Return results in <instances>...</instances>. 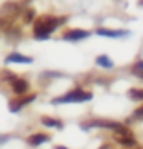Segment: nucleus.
<instances>
[{
    "label": "nucleus",
    "instance_id": "f257e3e1",
    "mask_svg": "<svg viewBox=\"0 0 143 149\" xmlns=\"http://www.w3.org/2000/svg\"><path fill=\"white\" fill-rule=\"evenodd\" d=\"M62 22H66V17H53V15H42L33 22V37L35 39H48Z\"/></svg>",
    "mask_w": 143,
    "mask_h": 149
},
{
    "label": "nucleus",
    "instance_id": "f03ea898",
    "mask_svg": "<svg viewBox=\"0 0 143 149\" xmlns=\"http://www.w3.org/2000/svg\"><path fill=\"white\" fill-rule=\"evenodd\" d=\"M92 127L108 129L117 136H132V133H130V129L127 125H123L119 122H112V120H92V122H83L81 123V129H92Z\"/></svg>",
    "mask_w": 143,
    "mask_h": 149
},
{
    "label": "nucleus",
    "instance_id": "7ed1b4c3",
    "mask_svg": "<svg viewBox=\"0 0 143 149\" xmlns=\"http://www.w3.org/2000/svg\"><path fill=\"white\" fill-rule=\"evenodd\" d=\"M22 13L20 11V6L17 2H4L0 6V30L4 31H9L11 26L15 24V20L19 19V15Z\"/></svg>",
    "mask_w": 143,
    "mask_h": 149
},
{
    "label": "nucleus",
    "instance_id": "20e7f679",
    "mask_svg": "<svg viewBox=\"0 0 143 149\" xmlns=\"http://www.w3.org/2000/svg\"><path fill=\"white\" fill-rule=\"evenodd\" d=\"M92 100V92L83 88H73L70 92H66L64 96H59V98L51 100V105H64V103H84Z\"/></svg>",
    "mask_w": 143,
    "mask_h": 149
},
{
    "label": "nucleus",
    "instance_id": "39448f33",
    "mask_svg": "<svg viewBox=\"0 0 143 149\" xmlns=\"http://www.w3.org/2000/svg\"><path fill=\"white\" fill-rule=\"evenodd\" d=\"M33 100H37V94H30V96H19V98H15V100H11V101H9L8 109H9L11 112H19L22 107L30 105V103H31Z\"/></svg>",
    "mask_w": 143,
    "mask_h": 149
},
{
    "label": "nucleus",
    "instance_id": "423d86ee",
    "mask_svg": "<svg viewBox=\"0 0 143 149\" xmlns=\"http://www.w3.org/2000/svg\"><path fill=\"white\" fill-rule=\"evenodd\" d=\"M9 87L13 90V94L24 96V94H28V90H30V83H28L26 79H22V77H15L13 81L9 83Z\"/></svg>",
    "mask_w": 143,
    "mask_h": 149
},
{
    "label": "nucleus",
    "instance_id": "0eeeda50",
    "mask_svg": "<svg viewBox=\"0 0 143 149\" xmlns=\"http://www.w3.org/2000/svg\"><path fill=\"white\" fill-rule=\"evenodd\" d=\"M90 33L86 30H66L62 33V39L64 41H70V42H77V41H83V39H86Z\"/></svg>",
    "mask_w": 143,
    "mask_h": 149
},
{
    "label": "nucleus",
    "instance_id": "6e6552de",
    "mask_svg": "<svg viewBox=\"0 0 143 149\" xmlns=\"http://www.w3.org/2000/svg\"><path fill=\"white\" fill-rule=\"evenodd\" d=\"M50 140V136L48 134H44V133H35V134H31V136H28V146H31V147H39V146H42L44 142H48Z\"/></svg>",
    "mask_w": 143,
    "mask_h": 149
},
{
    "label": "nucleus",
    "instance_id": "1a4fd4ad",
    "mask_svg": "<svg viewBox=\"0 0 143 149\" xmlns=\"http://www.w3.org/2000/svg\"><path fill=\"white\" fill-rule=\"evenodd\" d=\"M6 63H22V65H30V63H33V59L28 57V55L19 54V52H13V54H9L6 57Z\"/></svg>",
    "mask_w": 143,
    "mask_h": 149
},
{
    "label": "nucleus",
    "instance_id": "9d476101",
    "mask_svg": "<svg viewBox=\"0 0 143 149\" xmlns=\"http://www.w3.org/2000/svg\"><path fill=\"white\" fill-rule=\"evenodd\" d=\"M97 35H103V37H125L127 31H119V30H106V28H97L95 30Z\"/></svg>",
    "mask_w": 143,
    "mask_h": 149
},
{
    "label": "nucleus",
    "instance_id": "9b49d317",
    "mask_svg": "<svg viewBox=\"0 0 143 149\" xmlns=\"http://www.w3.org/2000/svg\"><path fill=\"white\" fill-rule=\"evenodd\" d=\"M116 142L121 147H136L138 146V142H136L134 136H117L116 134Z\"/></svg>",
    "mask_w": 143,
    "mask_h": 149
},
{
    "label": "nucleus",
    "instance_id": "f8f14e48",
    "mask_svg": "<svg viewBox=\"0 0 143 149\" xmlns=\"http://www.w3.org/2000/svg\"><path fill=\"white\" fill-rule=\"evenodd\" d=\"M130 74H132L134 77H138V79L143 81V59H138L132 66H130Z\"/></svg>",
    "mask_w": 143,
    "mask_h": 149
},
{
    "label": "nucleus",
    "instance_id": "ddd939ff",
    "mask_svg": "<svg viewBox=\"0 0 143 149\" xmlns=\"http://www.w3.org/2000/svg\"><path fill=\"white\" fill-rule=\"evenodd\" d=\"M41 122H42V125H46V127H55V129H62V127H64L61 120L50 118V116H42V118H41Z\"/></svg>",
    "mask_w": 143,
    "mask_h": 149
},
{
    "label": "nucleus",
    "instance_id": "4468645a",
    "mask_svg": "<svg viewBox=\"0 0 143 149\" xmlns=\"http://www.w3.org/2000/svg\"><path fill=\"white\" fill-rule=\"evenodd\" d=\"M95 63L99 66H103V68H112L114 66V63H112V59L108 55H97L95 57Z\"/></svg>",
    "mask_w": 143,
    "mask_h": 149
},
{
    "label": "nucleus",
    "instance_id": "2eb2a0df",
    "mask_svg": "<svg viewBox=\"0 0 143 149\" xmlns=\"http://www.w3.org/2000/svg\"><path fill=\"white\" fill-rule=\"evenodd\" d=\"M127 96L134 101H143V90L141 88H130L127 92Z\"/></svg>",
    "mask_w": 143,
    "mask_h": 149
},
{
    "label": "nucleus",
    "instance_id": "dca6fc26",
    "mask_svg": "<svg viewBox=\"0 0 143 149\" xmlns=\"http://www.w3.org/2000/svg\"><path fill=\"white\" fill-rule=\"evenodd\" d=\"M22 20H24L26 24L35 22V11H33L31 8H30V9H24V13H22Z\"/></svg>",
    "mask_w": 143,
    "mask_h": 149
},
{
    "label": "nucleus",
    "instance_id": "f3484780",
    "mask_svg": "<svg viewBox=\"0 0 143 149\" xmlns=\"http://www.w3.org/2000/svg\"><path fill=\"white\" fill-rule=\"evenodd\" d=\"M140 120H143V105L134 111V116L130 118V122H140Z\"/></svg>",
    "mask_w": 143,
    "mask_h": 149
},
{
    "label": "nucleus",
    "instance_id": "a211bd4d",
    "mask_svg": "<svg viewBox=\"0 0 143 149\" xmlns=\"http://www.w3.org/2000/svg\"><path fill=\"white\" fill-rule=\"evenodd\" d=\"M0 77H2V79H8V81L11 83L17 76H15V74H11V72H2V74H0Z\"/></svg>",
    "mask_w": 143,
    "mask_h": 149
},
{
    "label": "nucleus",
    "instance_id": "6ab92c4d",
    "mask_svg": "<svg viewBox=\"0 0 143 149\" xmlns=\"http://www.w3.org/2000/svg\"><path fill=\"white\" fill-rule=\"evenodd\" d=\"M53 149H66V147H64V146H55Z\"/></svg>",
    "mask_w": 143,
    "mask_h": 149
},
{
    "label": "nucleus",
    "instance_id": "aec40b11",
    "mask_svg": "<svg viewBox=\"0 0 143 149\" xmlns=\"http://www.w3.org/2000/svg\"><path fill=\"white\" fill-rule=\"evenodd\" d=\"M136 149H140V147H136Z\"/></svg>",
    "mask_w": 143,
    "mask_h": 149
}]
</instances>
